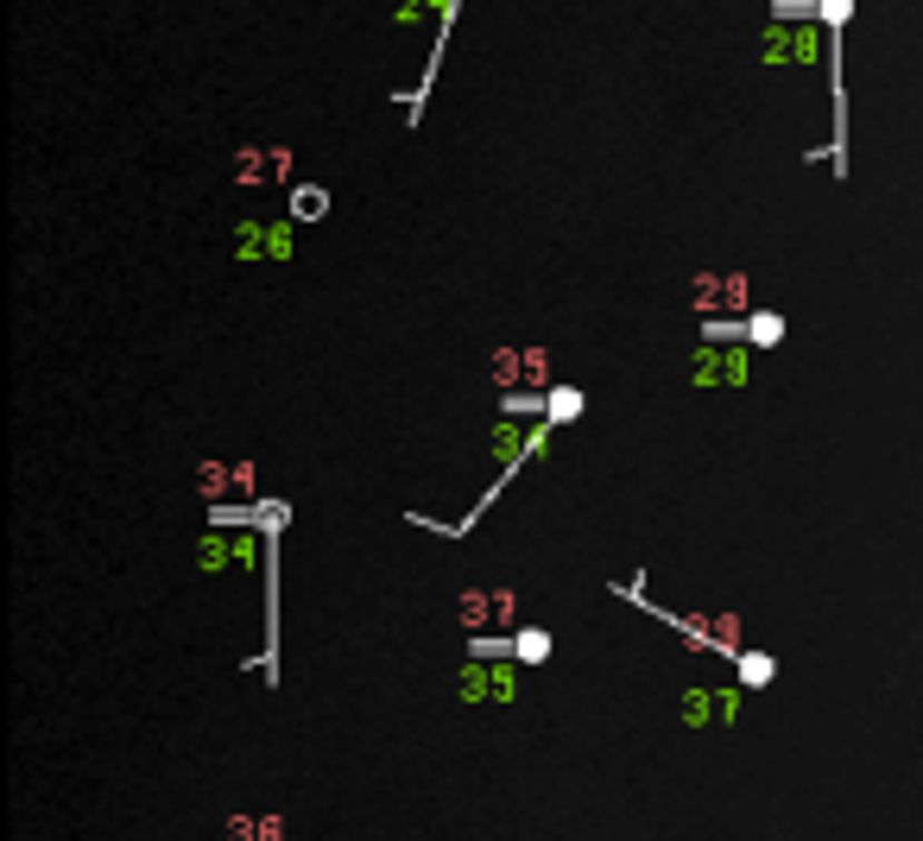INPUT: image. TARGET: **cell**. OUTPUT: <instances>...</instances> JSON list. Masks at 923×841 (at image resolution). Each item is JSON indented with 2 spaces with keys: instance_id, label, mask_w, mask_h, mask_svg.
<instances>
[{
  "instance_id": "obj_1",
  "label": "cell",
  "mask_w": 923,
  "mask_h": 841,
  "mask_svg": "<svg viewBox=\"0 0 923 841\" xmlns=\"http://www.w3.org/2000/svg\"><path fill=\"white\" fill-rule=\"evenodd\" d=\"M689 304H696L708 323H721V316H740V311H747V273H696V285H689Z\"/></svg>"
},
{
  "instance_id": "obj_2",
  "label": "cell",
  "mask_w": 923,
  "mask_h": 841,
  "mask_svg": "<svg viewBox=\"0 0 923 841\" xmlns=\"http://www.w3.org/2000/svg\"><path fill=\"white\" fill-rule=\"evenodd\" d=\"M550 373H557V361H550V349H493V380L507 392H531V387H550Z\"/></svg>"
},
{
  "instance_id": "obj_3",
  "label": "cell",
  "mask_w": 923,
  "mask_h": 841,
  "mask_svg": "<svg viewBox=\"0 0 923 841\" xmlns=\"http://www.w3.org/2000/svg\"><path fill=\"white\" fill-rule=\"evenodd\" d=\"M512 614H519V595H512V588H462V595H455V620L469 626V633L512 626Z\"/></svg>"
},
{
  "instance_id": "obj_4",
  "label": "cell",
  "mask_w": 923,
  "mask_h": 841,
  "mask_svg": "<svg viewBox=\"0 0 923 841\" xmlns=\"http://www.w3.org/2000/svg\"><path fill=\"white\" fill-rule=\"evenodd\" d=\"M235 165H240V184H278L285 177V165H292V153H278V146H240L235 153Z\"/></svg>"
},
{
  "instance_id": "obj_5",
  "label": "cell",
  "mask_w": 923,
  "mask_h": 841,
  "mask_svg": "<svg viewBox=\"0 0 923 841\" xmlns=\"http://www.w3.org/2000/svg\"><path fill=\"white\" fill-rule=\"evenodd\" d=\"M203 500H228V493H254V469H222V462H203L197 469Z\"/></svg>"
},
{
  "instance_id": "obj_6",
  "label": "cell",
  "mask_w": 923,
  "mask_h": 841,
  "mask_svg": "<svg viewBox=\"0 0 923 841\" xmlns=\"http://www.w3.org/2000/svg\"><path fill=\"white\" fill-rule=\"evenodd\" d=\"M462 703H488V696H507L512 703V671H488V665H469L462 671Z\"/></svg>"
},
{
  "instance_id": "obj_7",
  "label": "cell",
  "mask_w": 923,
  "mask_h": 841,
  "mask_svg": "<svg viewBox=\"0 0 923 841\" xmlns=\"http://www.w3.org/2000/svg\"><path fill=\"white\" fill-rule=\"evenodd\" d=\"M696 380H721V387H740L747 380V354H696Z\"/></svg>"
},
{
  "instance_id": "obj_8",
  "label": "cell",
  "mask_w": 923,
  "mask_h": 841,
  "mask_svg": "<svg viewBox=\"0 0 923 841\" xmlns=\"http://www.w3.org/2000/svg\"><path fill=\"white\" fill-rule=\"evenodd\" d=\"M512 658H519V665H544L550 658V633H538V626L519 633V639H512Z\"/></svg>"
},
{
  "instance_id": "obj_9",
  "label": "cell",
  "mask_w": 923,
  "mask_h": 841,
  "mask_svg": "<svg viewBox=\"0 0 923 841\" xmlns=\"http://www.w3.org/2000/svg\"><path fill=\"white\" fill-rule=\"evenodd\" d=\"M544 411H550V418H576V411H582V392H576V387H550Z\"/></svg>"
},
{
  "instance_id": "obj_10",
  "label": "cell",
  "mask_w": 923,
  "mask_h": 841,
  "mask_svg": "<svg viewBox=\"0 0 923 841\" xmlns=\"http://www.w3.org/2000/svg\"><path fill=\"white\" fill-rule=\"evenodd\" d=\"M778 335H785V316H778V311H759V316H753V342H759V349H772Z\"/></svg>"
},
{
  "instance_id": "obj_11",
  "label": "cell",
  "mask_w": 923,
  "mask_h": 841,
  "mask_svg": "<svg viewBox=\"0 0 923 841\" xmlns=\"http://www.w3.org/2000/svg\"><path fill=\"white\" fill-rule=\"evenodd\" d=\"M323 203H330L323 190H297V196H292V209H297V216H323Z\"/></svg>"
},
{
  "instance_id": "obj_12",
  "label": "cell",
  "mask_w": 923,
  "mask_h": 841,
  "mask_svg": "<svg viewBox=\"0 0 923 841\" xmlns=\"http://www.w3.org/2000/svg\"><path fill=\"white\" fill-rule=\"evenodd\" d=\"M740 677L747 684H772V658H740Z\"/></svg>"
},
{
  "instance_id": "obj_13",
  "label": "cell",
  "mask_w": 923,
  "mask_h": 841,
  "mask_svg": "<svg viewBox=\"0 0 923 841\" xmlns=\"http://www.w3.org/2000/svg\"><path fill=\"white\" fill-rule=\"evenodd\" d=\"M254 841H285V822L278 816H254Z\"/></svg>"
}]
</instances>
